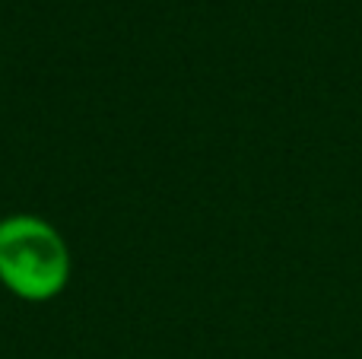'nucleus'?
Here are the masks:
<instances>
[{"label": "nucleus", "mask_w": 362, "mask_h": 359, "mask_svg": "<svg viewBox=\"0 0 362 359\" xmlns=\"http://www.w3.org/2000/svg\"><path fill=\"white\" fill-rule=\"evenodd\" d=\"M74 277V254L64 233L35 213L0 216V286L23 302L57 299Z\"/></svg>", "instance_id": "f257e3e1"}]
</instances>
